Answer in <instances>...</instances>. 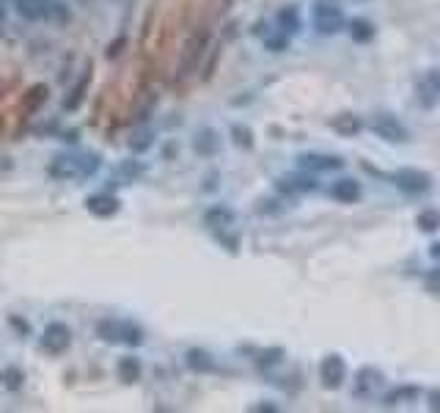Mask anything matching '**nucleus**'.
<instances>
[{"instance_id":"29","label":"nucleus","mask_w":440,"mask_h":413,"mask_svg":"<svg viewBox=\"0 0 440 413\" xmlns=\"http://www.w3.org/2000/svg\"><path fill=\"white\" fill-rule=\"evenodd\" d=\"M231 138L240 149H251L254 146V133L248 124H231Z\"/></svg>"},{"instance_id":"41","label":"nucleus","mask_w":440,"mask_h":413,"mask_svg":"<svg viewBox=\"0 0 440 413\" xmlns=\"http://www.w3.org/2000/svg\"><path fill=\"white\" fill-rule=\"evenodd\" d=\"M6 22V6H3V0H0V25Z\"/></svg>"},{"instance_id":"5","label":"nucleus","mask_w":440,"mask_h":413,"mask_svg":"<svg viewBox=\"0 0 440 413\" xmlns=\"http://www.w3.org/2000/svg\"><path fill=\"white\" fill-rule=\"evenodd\" d=\"M72 345V328L66 322L61 320H52L47 328H44V336H42V347L50 353V356H64Z\"/></svg>"},{"instance_id":"3","label":"nucleus","mask_w":440,"mask_h":413,"mask_svg":"<svg viewBox=\"0 0 440 413\" xmlns=\"http://www.w3.org/2000/svg\"><path fill=\"white\" fill-rule=\"evenodd\" d=\"M311 22L316 28V34L322 36H333L339 31H344V11L336 6V3H328V0H319L311 11Z\"/></svg>"},{"instance_id":"13","label":"nucleus","mask_w":440,"mask_h":413,"mask_svg":"<svg viewBox=\"0 0 440 413\" xmlns=\"http://www.w3.org/2000/svg\"><path fill=\"white\" fill-rule=\"evenodd\" d=\"M234 221H237V215H234V210H228V207H210L207 212H204V224L210 226L212 231H228L234 226Z\"/></svg>"},{"instance_id":"22","label":"nucleus","mask_w":440,"mask_h":413,"mask_svg":"<svg viewBox=\"0 0 440 413\" xmlns=\"http://www.w3.org/2000/svg\"><path fill=\"white\" fill-rule=\"evenodd\" d=\"M275 20H278V28H281L286 36H292V34L300 31V11H298L295 6H284Z\"/></svg>"},{"instance_id":"10","label":"nucleus","mask_w":440,"mask_h":413,"mask_svg":"<svg viewBox=\"0 0 440 413\" xmlns=\"http://www.w3.org/2000/svg\"><path fill=\"white\" fill-rule=\"evenodd\" d=\"M86 210L94 218H113L119 210H122V201L110 193H96V196H88L86 198Z\"/></svg>"},{"instance_id":"19","label":"nucleus","mask_w":440,"mask_h":413,"mask_svg":"<svg viewBox=\"0 0 440 413\" xmlns=\"http://www.w3.org/2000/svg\"><path fill=\"white\" fill-rule=\"evenodd\" d=\"M116 375H119L122 383H138L140 375H143V364H140L135 356H124V358H119V364H116Z\"/></svg>"},{"instance_id":"26","label":"nucleus","mask_w":440,"mask_h":413,"mask_svg":"<svg viewBox=\"0 0 440 413\" xmlns=\"http://www.w3.org/2000/svg\"><path fill=\"white\" fill-rule=\"evenodd\" d=\"M418 397V389L416 386H396L394 391L386 394V405L396 408V405H404V403H413Z\"/></svg>"},{"instance_id":"8","label":"nucleus","mask_w":440,"mask_h":413,"mask_svg":"<svg viewBox=\"0 0 440 413\" xmlns=\"http://www.w3.org/2000/svg\"><path fill=\"white\" fill-rule=\"evenodd\" d=\"M344 377H347V364H344L342 356L330 353V356L322 358V364H319V380H322L325 389H339L344 383Z\"/></svg>"},{"instance_id":"33","label":"nucleus","mask_w":440,"mask_h":413,"mask_svg":"<svg viewBox=\"0 0 440 413\" xmlns=\"http://www.w3.org/2000/svg\"><path fill=\"white\" fill-rule=\"evenodd\" d=\"M267 50H272V52H281V50H286V45H289V36L284 34V31H278L275 36H267Z\"/></svg>"},{"instance_id":"30","label":"nucleus","mask_w":440,"mask_h":413,"mask_svg":"<svg viewBox=\"0 0 440 413\" xmlns=\"http://www.w3.org/2000/svg\"><path fill=\"white\" fill-rule=\"evenodd\" d=\"M80 157V168H83V180L91 177L94 171H99V166H102V157L99 154H94V152H83V154H78Z\"/></svg>"},{"instance_id":"14","label":"nucleus","mask_w":440,"mask_h":413,"mask_svg":"<svg viewBox=\"0 0 440 413\" xmlns=\"http://www.w3.org/2000/svg\"><path fill=\"white\" fill-rule=\"evenodd\" d=\"M88 86H91V64H86L83 75H80V78H78V83L69 89L66 99H64V110H78V108L83 105V99H86Z\"/></svg>"},{"instance_id":"20","label":"nucleus","mask_w":440,"mask_h":413,"mask_svg":"<svg viewBox=\"0 0 440 413\" xmlns=\"http://www.w3.org/2000/svg\"><path fill=\"white\" fill-rule=\"evenodd\" d=\"M69 20H72V11H69V6H66L64 0H47L44 22H50V25H58V28H64V25H66Z\"/></svg>"},{"instance_id":"11","label":"nucleus","mask_w":440,"mask_h":413,"mask_svg":"<svg viewBox=\"0 0 440 413\" xmlns=\"http://www.w3.org/2000/svg\"><path fill=\"white\" fill-rule=\"evenodd\" d=\"M383 386V372L374 367H363L355 377V397L363 400V397H372L377 389Z\"/></svg>"},{"instance_id":"31","label":"nucleus","mask_w":440,"mask_h":413,"mask_svg":"<svg viewBox=\"0 0 440 413\" xmlns=\"http://www.w3.org/2000/svg\"><path fill=\"white\" fill-rule=\"evenodd\" d=\"M416 224H418V229L421 231H435L440 226V215L435 212V210H424V212H418Z\"/></svg>"},{"instance_id":"27","label":"nucleus","mask_w":440,"mask_h":413,"mask_svg":"<svg viewBox=\"0 0 440 413\" xmlns=\"http://www.w3.org/2000/svg\"><path fill=\"white\" fill-rule=\"evenodd\" d=\"M0 383H3L8 391H20L22 383H25V372L20 367H6L0 372Z\"/></svg>"},{"instance_id":"6","label":"nucleus","mask_w":440,"mask_h":413,"mask_svg":"<svg viewBox=\"0 0 440 413\" xmlns=\"http://www.w3.org/2000/svg\"><path fill=\"white\" fill-rule=\"evenodd\" d=\"M369 127H372L374 136H380L383 140H391V143H404V140L410 138L407 127H404L396 116H391V113H377V116H372Z\"/></svg>"},{"instance_id":"34","label":"nucleus","mask_w":440,"mask_h":413,"mask_svg":"<svg viewBox=\"0 0 440 413\" xmlns=\"http://www.w3.org/2000/svg\"><path fill=\"white\" fill-rule=\"evenodd\" d=\"M281 356H284V350H275V347H272V350H267V353L262 356V361H259V367L267 369V367H272V364H278V361H281Z\"/></svg>"},{"instance_id":"28","label":"nucleus","mask_w":440,"mask_h":413,"mask_svg":"<svg viewBox=\"0 0 440 413\" xmlns=\"http://www.w3.org/2000/svg\"><path fill=\"white\" fill-rule=\"evenodd\" d=\"M157 99H160L157 94H149V96L143 99V105H140V108H135V116H132V119H135V124H146V122H149V119L154 116Z\"/></svg>"},{"instance_id":"32","label":"nucleus","mask_w":440,"mask_h":413,"mask_svg":"<svg viewBox=\"0 0 440 413\" xmlns=\"http://www.w3.org/2000/svg\"><path fill=\"white\" fill-rule=\"evenodd\" d=\"M143 171H146V168H143V163H138V160H124V163L116 168V174L124 177V180H138Z\"/></svg>"},{"instance_id":"1","label":"nucleus","mask_w":440,"mask_h":413,"mask_svg":"<svg viewBox=\"0 0 440 413\" xmlns=\"http://www.w3.org/2000/svg\"><path fill=\"white\" fill-rule=\"evenodd\" d=\"M210 42H212V31L207 25H196L193 34L187 36V42L182 45L179 61H176V78L179 80H187L198 69V64L204 61V55L210 50Z\"/></svg>"},{"instance_id":"9","label":"nucleus","mask_w":440,"mask_h":413,"mask_svg":"<svg viewBox=\"0 0 440 413\" xmlns=\"http://www.w3.org/2000/svg\"><path fill=\"white\" fill-rule=\"evenodd\" d=\"M300 168L311 174H328V171H342L344 160L336 154H303L300 157Z\"/></svg>"},{"instance_id":"16","label":"nucleus","mask_w":440,"mask_h":413,"mask_svg":"<svg viewBox=\"0 0 440 413\" xmlns=\"http://www.w3.org/2000/svg\"><path fill=\"white\" fill-rule=\"evenodd\" d=\"M193 149H196V154H201V157H212V154H218V149H220L218 133H215L212 127L198 130L196 138H193Z\"/></svg>"},{"instance_id":"37","label":"nucleus","mask_w":440,"mask_h":413,"mask_svg":"<svg viewBox=\"0 0 440 413\" xmlns=\"http://www.w3.org/2000/svg\"><path fill=\"white\" fill-rule=\"evenodd\" d=\"M430 408H432V411H440V389H432V391H430Z\"/></svg>"},{"instance_id":"21","label":"nucleus","mask_w":440,"mask_h":413,"mask_svg":"<svg viewBox=\"0 0 440 413\" xmlns=\"http://www.w3.org/2000/svg\"><path fill=\"white\" fill-rule=\"evenodd\" d=\"M330 127H333V133H339V136L355 138L363 130V122H360L355 113H342V116H336V119L330 122Z\"/></svg>"},{"instance_id":"23","label":"nucleus","mask_w":440,"mask_h":413,"mask_svg":"<svg viewBox=\"0 0 440 413\" xmlns=\"http://www.w3.org/2000/svg\"><path fill=\"white\" fill-rule=\"evenodd\" d=\"M47 96H50V89H47L44 83H36V86H31V89L25 92V96H22V108H25L28 113H36L44 102H47Z\"/></svg>"},{"instance_id":"18","label":"nucleus","mask_w":440,"mask_h":413,"mask_svg":"<svg viewBox=\"0 0 440 413\" xmlns=\"http://www.w3.org/2000/svg\"><path fill=\"white\" fill-rule=\"evenodd\" d=\"M184 364L193 369V372L204 375V372H212V369H215V358H212L207 350H201V347H190V350L184 353Z\"/></svg>"},{"instance_id":"4","label":"nucleus","mask_w":440,"mask_h":413,"mask_svg":"<svg viewBox=\"0 0 440 413\" xmlns=\"http://www.w3.org/2000/svg\"><path fill=\"white\" fill-rule=\"evenodd\" d=\"M394 184L407 196H424L432 187V177L421 168H399L394 174Z\"/></svg>"},{"instance_id":"38","label":"nucleus","mask_w":440,"mask_h":413,"mask_svg":"<svg viewBox=\"0 0 440 413\" xmlns=\"http://www.w3.org/2000/svg\"><path fill=\"white\" fill-rule=\"evenodd\" d=\"M430 256H432L435 262H440V242H435V245L430 248Z\"/></svg>"},{"instance_id":"2","label":"nucleus","mask_w":440,"mask_h":413,"mask_svg":"<svg viewBox=\"0 0 440 413\" xmlns=\"http://www.w3.org/2000/svg\"><path fill=\"white\" fill-rule=\"evenodd\" d=\"M96 336L108 345H127V347H138L143 345V328L130 320H99L96 322Z\"/></svg>"},{"instance_id":"7","label":"nucleus","mask_w":440,"mask_h":413,"mask_svg":"<svg viewBox=\"0 0 440 413\" xmlns=\"http://www.w3.org/2000/svg\"><path fill=\"white\" fill-rule=\"evenodd\" d=\"M47 174L58 182H72V180H83V168H80V157L78 154H58L50 166Z\"/></svg>"},{"instance_id":"12","label":"nucleus","mask_w":440,"mask_h":413,"mask_svg":"<svg viewBox=\"0 0 440 413\" xmlns=\"http://www.w3.org/2000/svg\"><path fill=\"white\" fill-rule=\"evenodd\" d=\"M330 196H333L339 204H355V201H360V196H363V187H360V182H358V180L344 177V180L333 182V187H330Z\"/></svg>"},{"instance_id":"39","label":"nucleus","mask_w":440,"mask_h":413,"mask_svg":"<svg viewBox=\"0 0 440 413\" xmlns=\"http://www.w3.org/2000/svg\"><path fill=\"white\" fill-rule=\"evenodd\" d=\"M78 136H80L78 130H72V133H64V140H72V143H75V140H78Z\"/></svg>"},{"instance_id":"36","label":"nucleus","mask_w":440,"mask_h":413,"mask_svg":"<svg viewBox=\"0 0 440 413\" xmlns=\"http://www.w3.org/2000/svg\"><path fill=\"white\" fill-rule=\"evenodd\" d=\"M8 322H11V328H14V331H17L20 336H28V333H31V322H25L22 317L11 314V317H8Z\"/></svg>"},{"instance_id":"24","label":"nucleus","mask_w":440,"mask_h":413,"mask_svg":"<svg viewBox=\"0 0 440 413\" xmlns=\"http://www.w3.org/2000/svg\"><path fill=\"white\" fill-rule=\"evenodd\" d=\"M347 31H350V39L355 45H369L374 39V25L369 20H352Z\"/></svg>"},{"instance_id":"25","label":"nucleus","mask_w":440,"mask_h":413,"mask_svg":"<svg viewBox=\"0 0 440 413\" xmlns=\"http://www.w3.org/2000/svg\"><path fill=\"white\" fill-rule=\"evenodd\" d=\"M127 143H130L132 154H143V152L152 149V143H154V130H152V127H138Z\"/></svg>"},{"instance_id":"35","label":"nucleus","mask_w":440,"mask_h":413,"mask_svg":"<svg viewBox=\"0 0 440 413\" xmlns=\"http://www.w3.org/2000/svg\"><path fill=\"white\" fill-rule=\"evenodd\" d=\"M124 47H127V36L122 34L116 42H110V45H108V58H119V55L124 52Z\"/></svg>"},{"instance_id":"15","label":"nucleus","mask_w":440,"mask_h":413,"mask_svg":"<svg viewBox=\"0 0 440 413\" xmlns=\"http://www.w3.org/2000/svg\"><path fill=\"white\" fill-rule=\"evenodd\" d=\"M416 89H418L421 105H424V108H432L440 99V72H430L427 78H421Z\"/></svg>"},{"instance_id":"40","label":"nucleus","mask_w":440,"mask_h":413,"mask_svg":"<svg viewBox=\"0 0 440 413\" xmlns=\"http://www.w3.org/2000/svg\"><path fill=\"white\" fill-rule=\"evenodd\" d=\"M254 411H278V405H256Z\"/></svg>"},{"instance_id":"17","label":"nucleus","mask_w":440,"mask_h":413,"mask_svg":"<svg viewBox=\"0 0 440 413\" xmlns=\"http://www.w3.org/2000/svg\"><path fill=\"white\" fill-rule=\"evenodd\" d=\"M14 8L22 20L28 22H44V11H47V0H14Z\"/></svg>"}]
</instances>
